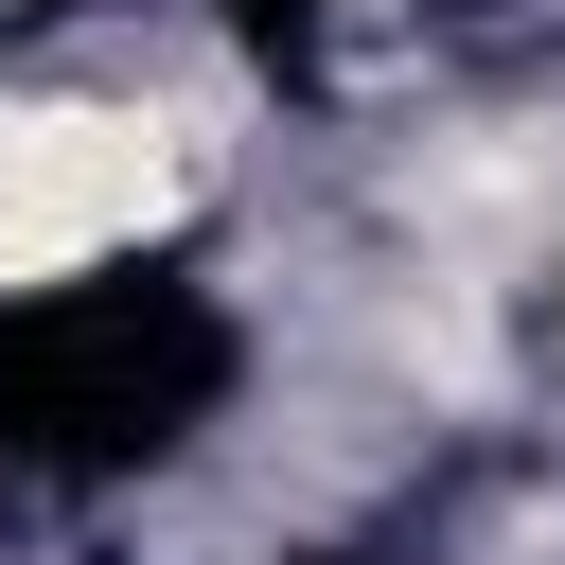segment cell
I'll list each match as a JSON object with an SVG mask.
<instances>
[{"label": "cell", "mask_w": 565, "mask_h": 565, "mask_svg": "<svg viewBox=\"0 0 565 565\" xmlns=\"http://www.w3.org/2000/svg\"><path fill=\"white\" fill-rule=\"evenodd\" d=\"M212 194V124L124 71H0V300H71L177 247Z\"/></svg>", "instance_id": "obj_1"}, {"label": "cell", "mask_w": 565, "mask_h": 565, "mask_svg": "<svg viewBox=\"0 0 565 565\" xmlns=\"http://www.w3.org/2000/svg\"><path fill=\"white\" fill-rule=\"evenodd\" d=\"M547 371H565V265H547Z\"/></svg>", "instance_id": "obj_2"}, {"label": "cell", "mask_w": 565, "mask_h": 565, "mask_svg": "<svg viewBox=\"0 0 565 565\" xmlns=\"http://www.w3.org/2000/svg\"><path fill=\"white\" fill-rule=\"evenodd\" d=\"M0 18H35V0H0Z\"/></svg>", "instance_id": "obj_3"}]
</instances>
